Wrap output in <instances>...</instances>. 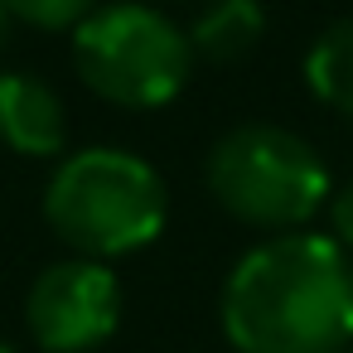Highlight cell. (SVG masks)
Segmentation results:
<instances>
[{
	"label": "cell",
	"mask_w": 353,
	"mask_h": 353,
	"mask_svg": "<svg viewBox=\"0 0 353 353\" xmlns=\"http://www.w3.org/2000/svg\"><path fill=\"white\" fill-rule=\"evenodd\" d=\"M223 334L237 353L353 348V261L334 237L276 232L223 281Z\"/></svg>",
	"instance_id": "1"
},
{
	"label": "cell",
	"mask_w": 353,
	"mask_h": 353,
	"mask_svg": "<svg viewBox=\"0 0 353 353\" xmlns=\"http://www.w3.org/2000/svg\"><path fill=\"white\" fill-rule=\"evenodd\" d=\"M165 213L170 199L160 170L117 145H92L68 155L44 189L49 228L78 256L92 261H112L150 247L165 232Z\"/></svg>",
	"instance_id": "2"
},
{
	"label": "cell",
	"mask_w": 353,
	"mask_h": 353,
	"mask_svg": "<svg viewBox=\"0 0 353 353\" xmlns=\"http://www.w3.org/2000/svg\"><path fill=\"white\" fill-rule=\"evenodd\" d=\"M203 179L237 223L266 228L271 237L300 232V223H310L329 203V165L319 160V150L271 121H247L218 136Z\"/></svg>",
	"instance_id": "3"
},
{
	"label": "cell",
	"mask_w": 353,
	"mask_h": 353,
	"mask_svg": "<svg viewBox=\"0 0 353 353\" xmlns=\"http://www.w3.org/2000/svg\"><path fill=\"white\" fill-rule=\"evenodd\" d=\"M73 63L97 97L131 112H150L189 88L194 44L155 6L126 0V6L92 10L73 30Z\"/></svg>",
	"instance_id": "4"
},
{
	"label": "cell",
	"mask_w": 353,
	"mask_h": 353,
	"mask_svg": "<svg viewBox=\"0 0 353 353\" xmlns=\"http://www.w3.org/2000/svg\"><path fill=\"white\" fill-rule=\"evenodd\" d=\"M25 324L44 353H92L121 324V281L107 261L68 256L34 276Z\"/></svg>",
	"instance_id": "5"
},
{
	"label": "cell",
	"mask_w": 353,
	"mask_h": 353,
	"mask_svg": "<svg viewBox=\"0 0 353 353\" xmlns=\"http://www.w3.org/2000/svg\"><path fill=\"white\" fill-rule=\"evenodd\" d=\"M0 145L30 160H49L68 145V112L44 78L0 73Z\"/></svg>",
	"instance_id": "6"
},
{
	"label": "cell",
	"mask_w": 353,
	"mask_h": 353,
	"mask_svg": "<svg viewBox=\"0 0 353 353\" xmlns=\"http://www.w3.org/2000/svg\"><path fill=\"white\" fill-rule=\"evenodd\" d=\"M194 54L208 63H237L247 59L261 34H266V10L261 0H208L203 15L194 20V30H184Z\"/></svg>",
	"instance_id": "7"
},
{
	"label": "cell",
	"mask_w": 353,
	"mask_h": 353,
	"mask_svg": "<svg viewBox=\"0 0 353 353\" xmlns=\"http://www.w3.org/2000/svg\"><path fill=\"white\" fill-rule=\"evenodd\" d=\"M305 83H310V92L324 107L353 117V15L334 20L310 44V54H305Z\"/></svg>",
	"instance_id": "8"
},
{
	"label": "cell",
	"mask_w": 353,
	"mask_h": 353,
	"mask_svg": "<svg viewBox=\"0 0 353 353\" xmlns=\"http://www.w3.org/2000/svg\"><path fill=\"white\" fill-rule=\"evenodd\" d=\"M10 15L25 20V25H39V30H68V25H83L92 15L97 0H6Z\"/></svg>",
	"instance_id": "9"
},
{
	"label": "cell",
	"mask_w": 353,
	"mask_h": 353,
	"mask_svg": "<svg viewBox=\"0 0 353 353\" xmlns=\"http://www.w3.org/2000/svg\"><path fill=\"white\" fill-rule=\"evenodd\" d=\"M329 223H334V242L353 252V179L329 194Z\"/></svg>",
	"instance_id": "10"
},
{
	"label": "cell",
	"mask_w": 353,
	"mask_h": 353,
	"mask_svg": "<svg viewBox=\"0 0 353 353\" xmlns=\"http://www.w3.org/2000/svg\"><path fill=\"white\" fill-rule=\"evenodd\" d=\"M10 25H15V15H10V6H6V0H0V49L10 44Z\"/></svg>",
	"instance_id": "11"
},
{
	"label": "cell",
	"mask_w": 353,
	"mask_h": 353,
	"mask_svg": "<svg viewBox=\"0 0 353 353\" xmlns=\"http://www.w3.org/2000/svg\"><path fill=\"white\" fill-rule=\"evenodd\" d=\"M0 353H15V343H6V339H0Z\"/></svg>",
	"instance_id": "12"
}]
</instances>
